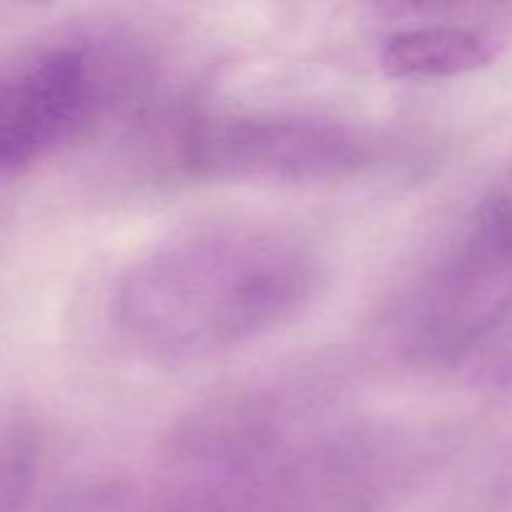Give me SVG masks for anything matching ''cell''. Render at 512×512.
I'll return each instance as SVG.
<instances>
[{"instance_id": "obj_1", "label": "cell", "mask_w": 512, "mask_h": 512, "mask_svg": "<svg viewBox=\"0 0 512 512\" xmlns=\"http://www.w3.org/2000/svg\"><path fill=\"white\" fill-rule=\"evenodd\" d=\"M320 285V255L295 230L215 220L143 250L120 273L110 315L140 355L200 360L295 323Z\"/></svg>"}, {"instance_id": "obj_2", "label": "cell", "mask_w": 512, "mask_h": 512, "mask_svg": "<svg viewBox=\"0 0 512 512\" xmlns=\"http://www.w3.org/2000/svg\"><path fill=\"white\" fill-rule=\"evenodd\" d=\"M258 398L200 413L173 443L153 512H370L358 453Z\"/></svg>"}, {"instance_id": "obj_3", "label": "cell", "mask_w": 512, "mask_h": 512, "mask_svg": "<svg viewBox=\"0 0 512 512\" xmlns=\"http://www.w3.org/2000/svg\"><path fill=\"white\" fill-rule=\"evenodd\" d=\"M195 175L223 183L325 185L370 168L368 140L338 120L293 113L200 118L183 140Z\"/></svg>"}, {"instance_id": "obj_4", "label": "cell", "mask_w": 512, "mask_h": 512, "mask_svg": "<svg viewBox=\"0 0 512 512\" xmlns=\"http://www.w3.org/2000/svg\"><path fill=\"white\" fill-rule=\"evenodd\" d=\"M512 320V250L470 218L405 298L398 343L418 363L458 370Z\"/></svg>"}, {"instance_id": "obj_5", "label": "cell", "mask_w": 512, "mask_h": 512, "mask_svg": "<svg viewBox=\"0 0 512 512\" xmlns=\"http://www.w3.org/2000/svg\"><path fill=\"white\" fill-rule=\"evenodd\" d=\"M103 100V60L85 40H48L0 60V180L78 138Z\"/></svg>"}, {"instance_id": "obj_6", "label": "cell", "mask_w": 512, "mask_h": 512, "mask_svg": "<svg viewBox=\"0 0 512 512\" xmlns=\"http://www.w3.org/2000/svg\"><path fill=\"white\" fill-rule=\"evenodd\" d=\"M503 45L505 35L488 25H413L385 40L380 65L393 78H458L493 63Z\"/></svg>"}, {"instance_id": "obj_7", "label": "cell", "mask_w": 512, "mask_h": 512, "mask_svg": "<svg viewBox=\"0 0 512 512\" xmlns=\"http://www.w3.org/2000/svg\"><path fill=\"white\" fill-rule=\"evenodd\" d=\"M35 443L25 430L0 440V512H25L35 480Z\"/></svg>"}, {"instance_id": "obj_8", "label": "cell", "mask_w": 512, "mask_h": 512, "mask_svg": "<svg viewBox=\"0 0 512 512\" xmlns=\"http://www.w3.org/2000/svg\"><path fill=\"white\" fill-rule=\"evenodd\" d=\"M460 373L488 390H512V320L468 355Z\"/></svg>"}, {"instance_id": "obj_9", "label": "cell", "mask_w": 512, "mask_h": 512, "mask_svg": "<svg viewBox=\"0 0 512 512\" xmlns=\"http://www.w3.org/2000/svg\"><path fill=\"white\" fill-rule=\"evenodd\" d=\"M473 218L512 250V163L490 185Z\"/></svg>"}, {"instance_id": "obj_10", "label": "cell", "mask_w": 512, "mask_h": 512, "mask_svg": "<svg viewBox=\"0 0 512 512\" xmlns=\"http://www.w3.org/2000/svg\"><path fill=\"white\" fill-rule=\"evenodd\" d=\"M73 512H105V505H100V508H95V510H90V508H78V510H73Z\"/></svg>"}]
</instances>
